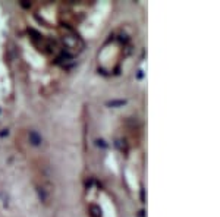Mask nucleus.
Segmentation results:
<instances>
[{"instance_id": "obj_1", "label": "nucleus", "mask_w": 220, "mask_h": 217, "mask_svg": "<svg viewBox=\"0 0 220 217\" xmlns=\"http://www.w3.org/2000/svg\"><path fill=\"white\" fill-rule=\"evenodd\" d=\"M28 136H30V142H31L32 145H40V144H41V136H40L35 130H31Z\"/></svg>"}, {"instance_id": "obj_2", "label": "nucleus", "mask_w": 220, "mask_h": 217, "mask_svg": "<svg viewBox=\"0 0 220 217\" xmlns=\"http://www.w3.org/2000/svg\"><path fill=\"white\" fill-rule=\"evenodd\" d=\"M89 210L92 211L91 214H92V217H100V208L98 207H95V205H91L89 207Z\"/></svg>"}, {"instance_id": "obj_3", "label": "nucleus", "mask_w": 220, "mask_h": 217, "mask_svg": "<svg viewBox=\"0 0 220 217\" xmlns=\"http://www.w3.org/2000/svg\"><path fill=\"white\" fill-rule=\"evenodd\" d=\"M125 104V101H122V100H119V101H110L109 103V106H123Z\"/></svg>"}, {"instance_id": "obj_4", "label": "nucleus", "mask_w": 220, "mask_h": 217, "mask_svg": "<svg viewBox=\"0 0 220 217\" xmlns=\"http://www.w3.org/2000/svg\"><path fill=\"white\" fill-rule=\"evenodd\" d=\"M97 144H98V145H101V147H106V144H104V141H97Z\"/></svg>"}]
</instances>
